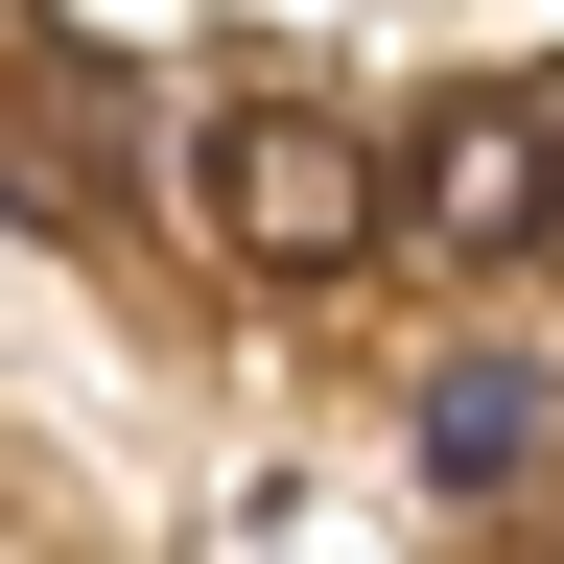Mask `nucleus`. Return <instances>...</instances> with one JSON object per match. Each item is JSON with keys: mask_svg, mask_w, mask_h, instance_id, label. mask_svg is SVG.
Segmentation results:
<instances>
[{"mask_svg": "<svg viewBox=\"0 0 564 564\" xmlns=\"http://www.w3.org/2000/svg\"><path fill=\"white\" fill-rule=\"evenodd\" d=\"M212 236H236V282H352L400 236V165L329 95H236V118H212Z\"/></svg>", "mask_w": 564, "mask_h": 564, "instance_id": "f257e3e1", "label": "nucleus"}, {"mask_svg": "<svg viewBox=\"0 0 564 564\" xmlns=\"http://www.w3.org/2000/svg\"><path fill=\"white\" fill-rule=\"evenodd\" d=\"M400 236H423V259H541V118L447 95V118L400 141Z\"/></svg>", "mask_w": 564, "mask_h": 564, "instance_id": "f03ea898", "label": "nucleus"}, {"mask_svg": "<svg viewBox=\"0 0 564 564\" xmlns=\"http://www.w3.org/2000/svg\"><path fill=\"white\" fill-rule=\"evenodd\" d=\"M518 423H541L518 377H447V400H423V470H470V494H494V447H518Z\"/></svg>", "mask_w": 564, "mask_h": 564, "instance_id": "7ed1b4c3", "label": "nucleus"}, {"mask_svg": "<svg viewBox=\"0 0 564 564\" xmlns=\"http://www.w3.org/2000/svg\"><path fill=\"white\" fill-rule=\"evenodd\" d=\"M541 259H564V118H541Z\"/></svg>", "mask_w": 564, "mask_h": 564, "instance_id": "20e7f679", "label": "nucleus"}]
</instances>
